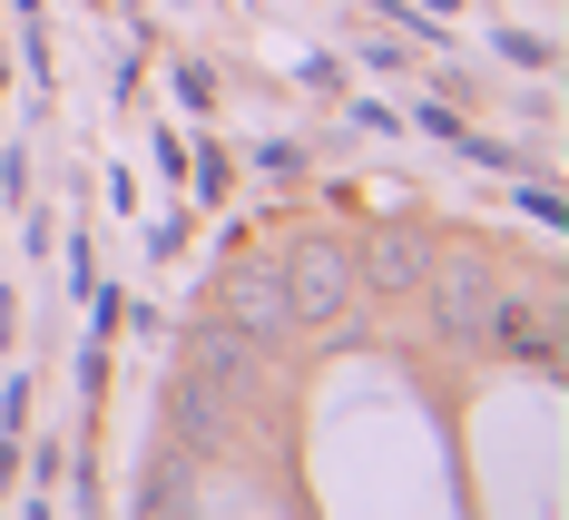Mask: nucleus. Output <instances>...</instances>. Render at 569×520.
<instances>
[{
  "label": "nucleus",
  "instance_id": "obj_1",
  "mask_svg": "<svg viewBox=\"0 0 569 520\" xmlns=\"http://www.w3.org/2000/svg\"><path fill=\"white\" fill-rule=\"evenodd\" d=\"M343 304H353V256L343 246H295L284 256V314L295 324H335Z\"/></svg>",
  "mask_w": 569,
  "mask_h": 520
},
{
  "label": "nucleus",
  "instance_id": "obj_2",
  "mask_svg": "<svg viewBox=\"0 0 569 520\" xmlns=\"http://www.w3.org/2000/svg\"><path fill=\"white\" fill-rule=\"evenodd\" d=\"M217 314H227V334H246V344H276V334H295L276 266H236L227 286H217Z\"/></svg>",
  "mask_w": 569,
  "mask_h": 520
},
{
  "label": "nucleus",
  "instance_id": "obj_3",
  "mask_svg": "<svg viewBox=\"0 0 569 520\" xmlns=\"http://www.w3.org/2000/svg\"><path fill=\"white\" fill-rule=\"evenodd\" d=\"M422 286H432V314H442L452 344H481V334H491V304H501V294H491V276H481V256H452V266L422 276Z\"/></svg>",
  "mask_w": 569,
  "mask_h": 520
},
{
  "label": "nucleus",
  "instance_id": "obj_4",
  "mask_svg": "<svg viewBox=\"0 0 569 520\" xmlns=\"http://www.w3.org/2000/svg\"><path fill=\"white\" fill-rule=\"evenodd\" d=\"M217 432H227V383L187 373V383H177V442H187V452H207Z\"/></svg>",
  "mask_w": 569,
  "mask_h": 520
},
{
  "label": "nucleus",
  "instance_id": "obj_5",
  "mask_svg": "<svg viewBox=\"0 0 569 520\" xmlns=\"http://www.w3.org/2000/svg\"><path fill=\"white\" fill-rule=\"evenodd\" d=\"M481 344H511L520 363H560V334H550V314H530V304H491V334Z\"/></svg>",
  "mask_w": 569,
  "mask_h": 520
},
{
  "label": "nucleus",
  "instance_id": "obj_6",
  "mask_svg": "<svg viewBox=\"0 0 569 520\" xmlns=\"http://www.w3.org/2000/svg\"><path fill=\"white\" fill-rule=\"evenodd\" d=\"M353 276H373V294H412L422 276H432V256H422L412 236H383V246H373V266H353Z\"/></svg>",
  "mask_w": 569,
  "mask_h": 520
},
{
  "label": "nucleus",
  "instance_id": "obj_7",
  "mask_svg": "<svg viewBox=\"0 0 569 520\" xmlns=\"http://www.w3.org/2000/svg\"><path fill=\"white\" fill-rule=\"evenodd\" d=\"M197 373H207V383H246V334L207 324V334H197Z\"/></svg>",
  "mask_w": 569,
  "mask_h": 520
},
{
  "label": "nucleus",
  "instance_id": "obj_8",
  "mask_svg": "<svg viewBox=\"0 0 569 520\" xmlns=\"http://www.w3.org/2000/svg\"><path fill=\"white\" fill-rule=\"evenodd\" d=\"M187 501H197V491H187V452H177V462L158 471V491H148V511H187Z\"/></svg>",
  "mask_w": 569,
  "mask_h": 520
}]
</instances>
